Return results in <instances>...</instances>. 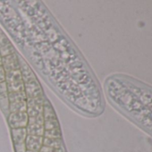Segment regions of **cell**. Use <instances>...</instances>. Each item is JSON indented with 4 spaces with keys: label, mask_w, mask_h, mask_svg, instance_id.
Here are the masks:
<instances>
[{
    "label": "cell",
    "mask_w": 152,
    "mask_h": 152,
    "mask_svg": "<svg viewBox=\"0 0 152 152\" xmlns=\"http://www.w3.org/2000/svg\"><path fill=\"white\" fill-rule=\"evenodd\" d=\"M124 111L152 133V90L136 84L132 87Z\"/></svg>",
    "instance_id": "6da1fadb"
},
{
    "label": "cell",
    "mask_w": 152,
    "mask_h": 152,
    "mask_svg": "<svg viewBox=\"0 0 152 152\" xmlns=\"http://www.w3.org/2000/svg\"><path fill=\"white\" fill-rule=\"evenodd\" d=\"M45 99L43 96H39L35 98H28L26 99L27 103V114L29 117H34L39 115H43Z\"/></svg>",
    "instance_id": "7a4b0ae2"
},
{
    "label": "cell",
    "mask_w": 152,
    "mask_h": 152,
    "mask_svg": "<svg viewBox=\"0 0 152 152\" xmlns=\"http://www.w3.org/2000/svg\"><path fill=\"white\" fill-rule=\"evenodd\" d=\"M8 123L12 129L26 128L29 123V115L27 112L10 113L8 116Z\"/></svg>",
    "instance_id": "3957f363"
},
{
    "label": "cell",
    "mask_w": 152,
    "mask_h": 152,
    "mask_svg": "<svg viewBox=\"0 0 152 152\" xmlns=\"http://www.w3.org/2000/svg\"><path fill=\"white\" fill-rule=\"evenodd\" d=\"M24 91L28 98H35L39 96H43L42 89L37 79L24 83Z\"/></svg>",
    "instance_id": "277c9868"
},
{
    "label": "cell",
    "mask_w": 152,
    "mask_h": 152,
    "mask_svg": "<svg viewBox=\"0 0 152 152\" xmlns=\"http://www.w3.org/2000/svg\"><path fill=\"white\" fill-rule=\"evenodd\" d=\"M2 66L4 67L6 72L15 71L20 69V59L18 58L17 55L12 54L6 57L2 58Z\"/></svg>",
    "instance_id": "5b68a950"
},
{
    "label": "cell",
    "mask_w": 152,
    "mask_h": 152,
    "mask_svg": "<svg viewBox=\"0 0 152 152\" xmlns=\"http://www.w3.org/2000/svg\"><path fill=\"white\" fill-rule=\"evenodd\" d=\"M11 132H12V139L14 141V146H20V145L24 146V142L27 137L26 128L12 129Z\"/></svg>",
    "instance_id": "8992f818"
},
{
    "label": "cell",
    "mask_w": 152,
    "mask_h": 152,
    "mask_svg": "<svg viewBox=\"0 0 152 152\" xmlns=\"http://www.w3.org/2000/svg\"><path fill=\"white\" fill-rule=\"evenodd\" d=\"M26 132H27V135H30V136L44 137L45 128H44V125L28 124L27 127H26Z\"/></svg>",
    "instance_id": "52a82bcc"
},
{
    "label": "cell",
    "mask_w": 152,
    "mask_h": 152,
    "mask_svg": "<svg viewBox=\"0 0 152 152\" xmlns=\"http://www.w3.org/2000/svg\"><path fill=\"white\" fill-rule=\"evenodd\" d=\"M43 117H44V121L47 120H55L56 119V115L54 112L53 107H51V105L49 104V102L48 100L45 99L44 101V107H43Z\"/></svg>",
    "instance_id": "ba28073f"
},
{
    "label": "cell",
    "mask_w": 152,
    "mask_h": 152,
    "mask_svg": "<svg viewBox=\"0 0 152 152\" xmlns=\"http://www.w3.org/2000/svg\"><path fill=\"white\" fill-rule=\"evenodd\" d=\"M27 111V103L26 100L9 103V112L10 113H19Z\"/></svg>",
    "instance_id": "9c48e42d"
},
{
    "label": "cell",
    "mask_w": 152,
    "mask_h": 152,
    "mask_svg": "<svg viewBox=\"0 0 152 152\" xmlns=\"http://www.w3.org/2000/svg\"><path fill=\"white\" fill-rule=\"evenodd\" d=\"M26 99H27V96H26V93H25L24 91H18V92L8 93V101H9V103L24 101Z\"/></svg>",
    "instance_id": "30bf717a"
},
{
    "label": "cell",
    "mask_w": 152,
    "mask_h": 152,
    "mask_svg": "<svg viewBox=\"0 0 152 152\" xmlns=\"http://www.w3.org/2000/svg\"><path fill=\"white\" fill-rule=\"evenodd\" d=\"M45 138H50V139H61V132L59 128L45 131L44 133Z\"/></svg>",
    "instance_id": "8fae6325"
},
{
    "label": "cell",
    "mask_w": 152,
    "mask_h": 152,
    "mask_svg": "<svg viewBox=\"0 0 152 152\" xmlns=\"http://www.w3.org/2000/svg\"><path fill=\"white\" fill-rule=\"evenodd\" d=\"M28 124H39L44 125V117L43 115H39L34 117H29V123Z\"/></svg>",
    "instance_id": "7c38bea8"
},
{
    "label": "cell",
    "mask_w": 152,
    "mask_h": 152,
    "mask_svg": "<svg viewBox=\"0 0 152 152\" xmlns=\"http://www.w3.org/2000/svg\"><path fill=\"white\" fill-rule=\"evenodd\" d=\"M6 71L3 66H0V83L6 81Z\"/></svg>",
    "instance_id": "4fadbf2b"
},
{
    "label": "cell",
    "mask_w": 152,
    "mask_h": 152,
    "mask_svg": "<svg viewBox=\"0 0 152 152\" xmlns=\"http://www.w3.org/2000/svg\"><path fill=\"white\" fill-rule=\"evenodd\" d=\"M0 66H2V57L0 56Z\"/></svg>",
    "instance_id": "5bb4252c"
},
{
    "label": "cell",
    "mask_w": 152,
    "mask_h": 152,
    "mask_svg": "<svg viewBox=\"0 0 152 152\" xmlns=\"http://www.w3.org/2000/svg\"><path fill=\"white\" fill-rule=\"evenodd\" d=\"M60 152H65V151H64V148H62L60 149Z\"/></svg>",
    "instance_id": "9a60e30c"
}]
</instances>
